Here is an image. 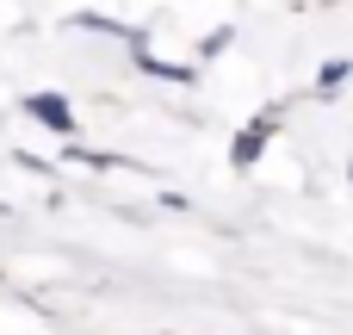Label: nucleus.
Returning <instances> with one entry per match:
<instances>
[{
	"label": "nucleus",
	"instance_id": "nucleus-1",
	"mask_svg": "<svg viewBox=\"0 0 353 335\" xmlns=\"http://www.w3.org/2000/svg\"><path fill=\"white\" fill-rule=\"evenodd\" d=\"M279 118H285V106H267V118H261V124H242V131H236V143H230V162H236V168H254V162H261V149H267V137L279 131Z\"/></svg>",
	"mask_w": 353,
	"mask_h": 335
},
{
	"label": "nucleus",
	"instance_id": "nucleus-3",
	"mask_svg": "<svg viewBox=\"0 0 353 335\" xmlns=\"http://www.w3.org/2000/svg\"><path fill=\"white\" fill-rule=\"evenodd\" d=\"M230 37H236V31H230V25H217V31H211V37H205V44H199V56H205V62H211V56H217V50H230Z\"/></svg>",
	"mask_w": 353,
	"mask_h": 335
},
{
	"label": "nucleus",
	"instance_id": "nucleus-4",
	"mask_svg": "<svg viewBox=\"0 0 353 335\" xmlns=\"http://www.w3.org/2000/svg\"><path fill=\"white\" fill-rule=\"evenodd\" d=\"M347 75H353V62H329V68H323V93H329V87H341Z\"/></svg>",
	"mask_w": 353,
	"mask_h": 335
},
{
	"label": "nucleus",
	"instance_id": "nucleus-2",
	"mask_svg": "<svg viewBox=\"0 0 353 335\" xmlns=\"http://www.w3.org/2000/svg\"><path fill=\"white\" fill-rule=\"evenodd\" d=\"M25 112H31L43 131H56V137H74V112H68V99H62V93H31V99H25Z\"/></svg>",
	"mask_w": 353,
	"mask_h": 335
}]
</instances>
